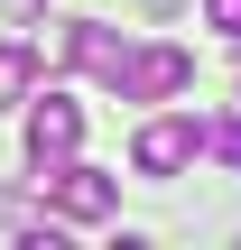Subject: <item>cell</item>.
Wrapping results in <instances>:
<instances>
[{"instance_id": "1", "label": "cell", "mask_w": 241, "mask_h": 250, "mask_svg": "<svg viewBox=\"0 0 241 250\" xmlns=\"http://www.w3.org/2000/svg\"><path fill=\"white\" fill-rule=\"evenodd\" d=\"M84 148V102L74 93H28V167L46 176V167H65Z\"/></svg>"}, {"instance_id": "2", "label": "cell", "mask_w": 241, "mask_h": 250, "mask_svg": "<svg viewBox=\"0 0 241 250\" xmlns=\"http://www.w3.org/2000/svg\"><path fill=\"white\" fill-rule=\"evenodd\" d=\"M46 46H56V65H84V74H102V83L121 93V65H130V37H111L102 19H56V28H46Z\"/></svg>"}, {"instance_id": "3", "label": "cell", "mask_w": 241, "mask_h": 250, "mask_svg": "<svg viewBox=\"0 0 241 250\" xmlns=\"http://www.w3.org/2000/svg\"><path fill=\"white\" fill-rule=\"evenodd\" d=\"M46 204H56V223H111V213H121V186H111L102 167L65 158V167H46Z\"/></svg>"}, {"instance_id": "4", "label": "cell", "mask_w": 241, "mask_h": 250, "mask_svg": "<svg viewBox=\"0 0 241 250\" xmlns=\"http://www.w3.org/2000/svg\"><path fill=\"white\" fill-rule=\"evenodd\" d=\"M186 83H195L186 46H130V65H121V102H176Z\"/></svg>"}, {"instance_id": "5", "label": "cell", "mask_w": 241, "mask_h": 250, "mask_svg": "<svg viewBox=\"0 0 241 250\" xmlns=\"http://www.w3.org/2000/svg\"><path fill=\"white\" fill-rule=\"evenodd\" d=\"M195 148H204V121H139V139H130V167L139 176H176V167H195Z\"/></svg>"}, {"instance_id": "6", "label": "cell", "mask_w": 241, "mask_h": 250, "mask_svg": "<svg viewBox=\"0 0 241 250\" xmlns=\"http://www.w3.org/2000/svg\"><path fill=\"white\" fill-rule=\"evenodd\" d=\"M37 93V46L28 37H0V111H19Z\"/></svg>"}, {"instance_id": "7", "label": "cell", "mask_w": 241, "mask_h": 250, "mask_svg": "<svg viewBox=\"0 0 241 250\" xmlns=\"http://www.w3.org/2000/svg\"><path fill=\"white\" fill-rule=\"evenodd\" d=\"M204 158L241 167V111H214V121H204Z\"/></svg>"}, {"instance_id": "8", "label": "cell", "mask_w": 241, "mask_h": 250, "mask_svg": "<svg viewBox=\"0 0 241 250\" xmlns=\"http://www.w3.org/2000/svg\"><path fill=\"white\" fill-rule=\"evenodd\" d=\"M204 28H223V37L241 46V0H204Z\"/></svg>"}, {"instance_id": "9", "label": "cell", "mask_w": 241, "mask_h": 250, "mask_svg": "<svg viewBox=\"0 0 241 250\" xmlns=\"http://www.w3.org/2000/svg\"><path fill=\"white\" fill-rule=\"evenodd\" d=\"M139 9H149V19H176V9H186V0H139Z\"/></svg>"}, {"instance_id": "10", "label": "cell", "mask_w": 241, "mask_h": 250, "mask_svg": "<svg viewBox=\"0 0 241 250\" xmlns=\"http://www.w3.org/2000/svg\"><path fill=\"white\" fill-rule=\"evenodd\" d=\"M0 223H19V213H9V195H0Z\"/></svg>"}]
</instances>
